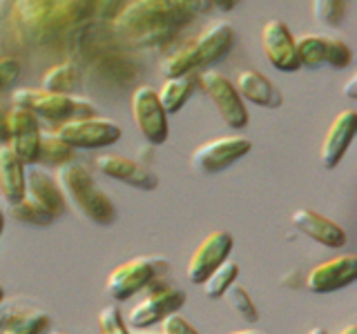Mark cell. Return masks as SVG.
Here are the masks:
<instances>
[{"label": "cell", "instance_id": "cell-37", "mask_svg": "<svg viewBox=\"0 0 357 334\" xmlns=\"http://www.w3.org/2000/svg\"><path fill=\"white\" fill-rule=\"evenodd\" d=\"M344 96H346V98H351V100L357 98V78H355V76L351 78L349 83L344 85Z\"/></svg>", "mask_w": 357, "mask_h": 334}, {"label": "cell", "instance_id": "cell-36", "mask_svg": "<svg viewBox=\"0 0 357 334\" xmlns=\"http://www.w3.org/2000/svg\"><path fill=\"white\" fill-rule=\"evenodd\" d=\"M239 3H241V0H210V5L221 9V11H230V9L237 7Z\"/></svg>", "mask_w": 357, "mask_h": 334}, {"label": "cell", "instance_id": "cell-4", "mask_svg": "<svg viewBox=\"0 0 357 334\" xmlns=\"http://www.w3.org/2000/svg\"><path fill=\"white\" fill-rule=\"evenodd\" d=\"M183 303H185L183 289L172 287L167 281H163V276H159L141 289V299L128 312L126 326L130 330H145L154 326V323H161L165 317L178 312L183 308Z\"/></svg>", "mask_w": 357, "mask_h": 334}, {"label": "cell", "instance_id": "cell-22", "mask_svg": "<svg viewBox=\"0 0 357 334\" xmlns=\"http://www.w3.org/2000/svg\"><path fill=\"white\" fill-rule=\"evenodd\" d=\"M70 161H74L72 145L65 143L56 132H40L36 165L40 163V165H47V167H61Z\"/></svg>", "mask_w": 357, "mask_h": 334}, {"label": "cell", "instance_id": "cell-6", "mask_svg": "<svg viewBox=\"0 0 357 334\" xmlns=\"http://www.w3.org/2000/svg\"><path fill=\"white\" fill-rule=\"evenodd\" d=\"M56 134L70 143L74 150H100L119 143L121 127L114 120L100 118V116H83V118H70L56 125Z\"/></svg>", "mask_w": 357, "mask_h": 334}, {"label": "cell", "instance_id": "cell-12", "mask_svg": "<svg viewBox=\"0 0 357 334\" xmlns=\"http://www.w3.org/2000/svg\"><path fill=\"white\" fill-rule=\"evenodd\" d=\"M261 49L268 63L279 72H297L301 67L297 58L295 36L284 20L273 18L266 22L261 29Z\"/></svg>", "mask_w": 357, "mask_h": 334}, {"label": "cell", "instance_id": "cell-38", "mask_svg": "<svg viewBox=\"0 0 357 334\" xmlns=\"http://www.w3.org/2000/svg\"><path fill=\"white\" fill-rule=\"evenodd\" d=\"M3 326H5V299L0 301V330H3Z\"/></svg>", "mask_w": 357, "mask_h": 334}, {"label": "cell", "instance_id": "cell-35", "mask_svg": "<svg viewBox=\"0 0 357 334\" xmlns=\"http://www.w3.org/2000/svg\"><path fill=\"white\" fill-rule=\"evenodd\" d=\"M9 141V125H7V111L0 109V145Z\"/></svg>", "mask_w": 357, "mask_h": 334}, {"label": "cell", "instance_id": "cell-29", "mask_svg": "<svg viewBox=\"0 0 357 334\" xmlns=\"http://www.w3.org/2000/svg\"><path fill=\"white\" fill-rule=\"evenodd\" d=\"M98 332L100 334H130L126 321H123V315L116 305H105L98 312Z\"/></svg>", "mask_w": 357, "mask_h": 334}, {"label": "cell", "instance_id": "cell-7", "mask_svg": "<svg viewBox=\"0 0 357 334\" xmlns=\"http://www.w3.org/2000/svg\"><path fill=\"white\" fill-rule=\"evenodd\" d=\"M199 85L206 92V96L212 100V105H215V109L219 111V116L223 118L226 125H230L232 129L248 127L250 114L230 78H226L219 72H204L199 76Z\"/></svg>", "mask_w": 357, "mask_h": 334}, {"label": "cell", "instance_id": "cell-44", "mask_svg": "<svg viewBox=\"0 0 357 334\" xmlns=\"http://www.w3.org/2000/svg\"><path fill=\"white\" fill-rule=\"evenodd\" d=\"M52 334H70V332H65V330H56V332H52Z\"/></svg>", "mask_w": 357, "mask_h": 334}, {"label": "cell", "instance_id": "cell-41", "mask_svg": "<svg viewBox=\"0 0 357 334\" xmlns=\"http://www.w3.org/2000/svg\"><path fill=\"white\" fill-rule=\"evenodd\" d=\"M230 334H264V332H257V330H237V332H230Z\"/></svg>", "mask_w": 357, "mask_h": 334}, {"label": "cell", "instance_id": "cell-23", "mask_svg": "<svg viewBox=\"0 0 357 334\" xmlns=\"http://www.w3.org/2000/svg\"><path fill=\"white\" fill-rule=\"evenodd\" d=\"M50 326V315L43 310H18L7 321L0 334H43Z\"/></svg>", "mask_w": 357, "mask_h": 334}, {"label": "cell", "instance_id": "cell-2", "mask_svg": "<svg viewBox=\"0 0 357 334\" xmlns=\"http://www.w3.org/2000/svg\"><path fill=\"white\" fill-rule=\"evenodd\" d=\"M234 45V29L228 22H212L195 40L181 45L161 61V74L165 78L192 74L195 70L210 63H217Z\"/></svg>", "mask_w": 357, "mask_h": 334}, {"label": "cell", "instance_id": "cell-28", "mask_svg": "<svg viewBox=\"0 0 357 334\" xmlns=\"http://www.w3.org/2000/svg\"><path fill=\"white\" fill-rule=\"evenodd\" d=\"M312 9H315V18L328 27H340L344 22V14H346L344 0H315Z\"/></svg>", "mask_w": 357, "mask_h": 334}, {"label": "cell", "instance_id": "cell-42", "mask_svg": "<svg viewBox=\"0 0 357 334\" xmlns=\"http://www.w3.org/2000/svg\"><path fill=\"white\" fill-rule=\"evenodd\" d=\"M308 334H328V332L324 330V328H310V330H308Z\"/></svg>", "mask_w": 357, "mask_h": 334}, {"label": "cell", "instance_id": "cell-21", "mask_svg": "<svg viewBox=\"0 0 357 334\" xmlns=\"http://www.w3.org/2000/svg\"><path fill=\"white\" fill-rule=\"evenodd\" d=\"M81 81H83V72H81V67H78V63L63 61L45 72L43 89H47V92H59V94H72L81 87Z\"/></svg>", "mask_w": 357, "mask_h": 334}, {"label": "cell", "instance_id": "cell-40", "mask_svg": "<svg viewBox=\"0 0 357 334\" xmlns=\"http://www.w3.org/2000/svg\"><path fill=\"white\" fill-rule=\"evenodd\" d=\"M3 230H5V212L0 209V237H3Z\"/></svg>", "mask_w": 357, "mask_h": 334}, {"label": "cell", "instance_id": "cell-9", "mask_svg": "<svg viewBox=\"0 0 357 334\" xmlns=\"http://www.w3.org/2000/svg\"><path fill=\"white\" fill-rule=\"evenodd\" d=\"M132 116L137 122L139 132L143 134V138L150 145H163L167 141V114L163 111L159 96H156V89L141 85L132 92Z\"/></svg>", "mask_w": 357, "mask_h": 334}, {"label": "cell", "instance_id": "cell-25", "mask_svg": "<svg viewBox=\"0 0 357 334\" xmlns=\"http://www.w3.org/2000/svg\"><path fill=\"white\" fill-rule=\"evenodd\" d=\"M237 276H239V265L230 259H226L219 267H215V270L208 274V278L201 285H204L206 294L210 299H221L223 289H226L230 283L237 281Z\"/></svg>", "mask_w": 357, "mask_h": 334}, {"label": "cell", "instance_id": "cell-39", "mask_svg": "<svg viewBox=\"0 0 357 334\" xmlns=\"http://www.w3.org/2000/svg\"><path fill=\"white\" fill-rule=\"evenodd\" d=\"M340 334H357V326L355 323H349V326H346Z\"/></svg>", "mask_w": 357, "mask_h": 334}, {"label": "cell", "instance_id": "cell-33", "mask_svg": "<svg viewBox=\"0 0 357 334\" xmlns=\"http://www.w3.org/2000/svg\"><path fill=\"white\" fill-rule=\"evenodd\" d=\"M126 5H128V0H96L94 16L98 20H114Z\"/></svg>", "mask_w": 357, "mask_h": 334}, {"label": "cell", "instance_id": "cell-24", "mask_svg": "<svg viewBox=\"0 0 357 334\" xmlns=\"http://www.w3.org/2000/svg\"><path fill=\"white\" fill-rule=\"evenodd\" d=\"M295 47H297V58L301 67L326 65V36L306 33V36L295 40Z\"/></svg>", "mask_w": 357, "mask_h": 334}, {"label": "cell", "instance_id": "cell-32", "mask_svg": "<svg viewBox=\"0 0 357 334\" xmlns=\"http://www.w3.org/2000/svg\"><path fill=\"white\" fill-rule=\"evenodd\" d=\"M161 334H199V332L178 312H174V315L161 321Z\"/></svg>", "mask_w": 357, "mask_h": 334}, {"label": "cell", "instance_id": "cell-45", "mask_svg": "<svg viewBox=\"0 0 357 334\" xmlns=\"http://www.w3.org/2000/svg\"><path fill=\"white\" fill-rule=\"evenodd\" d=\"M5 299V292H3V285H0V301H3Z\"/></svg>", "mask_w": 357, "mask_h": 334}, {"label": "cell", "instance_id": "cell-19", "mask_svg": "<svg viewBox=\"0 0 357 334\" xmlns=\"http://www.w3.org/2000/svg\"><path fill=\"white\" fill-rule=\"evenodd\" d=\"M0 194L9 205L25 196V165L7 143L0 145Z\"/></svg>", "mask_w": 357, "mask_h": 334}, {"label": "cell", "instance_id": "cell-31", "mask_svg": "<svg viewBox=\"0 0 357 334\" xmlns=\"http://www.w3.org/2000/svg\"><path fill=\"white\" fill-rule=\"evenodd\" d=\"M18 76H20V61L16 56H11V54L0 56V92L14 87Z\"/></svg>", "mask_w": 357, "mask_h": 334}, {"label": "cell", "instance_id": "cell-26", "mask_svg": "<svg viewBox=\"0 0 357 334\" xmlns=\"http://www.w3.org/2000/svg\"><path fill=\"white\" fill-rule=\"evenodd\" d=\"M221 299L226 301V303L237 312V315L245 321H250V323H257L259 321V310H257V305L252 303V299L250 294L245 292V289L237 283H230L226 289H223V294Z\"/></svg>", "mask_w": 357, "mask_h": 334}, {"label": "cell", "instance_id": "cell-10", "mask_svg": "<svg viewBox=\"0 0 357 334\" xmlns=\"http://www.w3.org/2000/svg\"><path fill=\"white\" fill-rule=\"evenodd\" d=\"M9 141L7 145L22 165H36L38 159V143H40V120L29 109L11 107L7 111Z\"/></svg>", "mask_w": 357, "mask_h": 334}, {"label": "cell", "instance_id": "cell-14", "mask_svg": "<svg viewBox=\"0 0 357 334\" xmlns=\"http://www.w3.org/2000/svg\"><path fill=\"white\" fill-rule=\"evenodd\" d=\"M355 278H357V256L342 254L312 267L306 274V287L310 292L326 294V292H335V289L351 285Z\"/></svg>", "mask_w": 357, "mask_h": 334}, {"label": "cell", "instance_id": "cell-18", "mask_svg": "<svg viewBox=\"0 0 357 334\" xmlns=\"http://www.w3.org/2000/svg\"><path fill=\"white\" fill-rule=\"evenodd\" d=\"M234 89H237L243 100H248V103L257 107L275 109L284 103V96L277 89V85L257 70L239 72L237 78H234Z\"/></svg>", "mask_w": 357, "mask_h": 334}, {"label": "cell", "instance_id": "cell-17", "mask_svg": "<svg viewBox=\"0 0 357 334\" xmlns=\"http://www.w3.org/2000/svg\"><path fill=\"white\" fill-rule=\"evenodd\" d=\"M293 225L304 232L308 239L317 241L326 248H344L346 245V232L335 221L317 214L315 209L299 207L293 212Z\"/></svg>", "mask_w": 357, "mask_h": 334}, {"label": "cell", "instance_id": "cell-27", "mask_svg": "<svg viewBox=\"0 0 357 334\" xmlns=\"http://www.w3.org/2000/svg\"><path fill=\"white\" fill-rule=\"evenodd\" d=\"M9 214L14 216L16 221H20V223H27V225H38V228L50 225V223L56 221L47 209H43L40 205H36L27 196H22L18 203H11L9 205Z\"/></svg>", "mask_w": 357, "mask_h": 334}, {"label": "cell", "instance_id": "cell-30", "mask_svg": "<svg viewBox=\"0 0 357 334\" xmlns=\"http://www.w3.org/2000/svg\"><path fill=\"white\" fill-rule=\"evenodd\" d=\"M353 63V49L340 38L326 36V65L335 70H346Z\"/></svg>", "mask_w": 357, "mask_h": 334}, {"label": "cell", "instance_id": "cell-43", "mask_svg": "<svg viewBox=\"0 0 357 334\" xmlns=\"http://www.w3.org/2000/svg\"><path fill=\"white\" fill-rule=\"evenodd\" d=\"M130 330V328H128ZM130 334H156V332H145V330H130ZM161 334V332H159Z\"/></svg>", "mask_w": 357, "mask_h": 334}, {"label": "cell", "instance_id": "cell-5", "mask_svg": "<svg viewBox=\"0 0 357 334\" xmlns=\"http://www.w3.org/2000/svg\"><path fill=\"white\" fill-rule=\"evenodd\" d=\"M170 270V261L161 259V256H137V259L126 261L116 265L109 272L105 289L114 301H128L154 278L163 276Z\"/></svg>", "mask_w": 357, "mask_h": 334}, {"label": "cell", "instance_id": "cell-8", "mask_svg": "<svg viewBox=\"0 0 357 334\" xmlns=\"http://www.w3.org/2000/svg\"><path fill=\"white\" fill-rule=\"evenodd\" d=\"M250 150L252 141L245 136H219L201 143L190 156V163L201 174H217L250 154Z\"/></svg>", "mask_w": 357, "mask_h": 334}, {"label": "cell", "instance_id": "cell-16", "mask_svg": "<svg viewBox=\"0 0 357 334\" xmlns=\"http://www.w3.org/2000/svg\"><path fill=\"white\" fill-rule=\"evenodd\" d=\"M25 196L43 209H47L54 218L63 216L67 209V200L56 178L43 167H29L25 172Z\"/></svg>", "mask_w": 357, "mask_h": 334}, {"label": "cell", "instance_id": "cell-15", "mask_svg": "<svg viewBox=\"0 0 357 334\" xmlns=\"http://www.w3.org/2000/svg\"><path fill=\"white\" fill-rule=\"evenodd\" d=\"M355 132H357V111L355 109L340 111V114L335 116V120L331 122V127L326 129V136L321 141V148H319L321 167L333 170V167L340 165V161L344 159V154L349 152L351 143L355 138Z\"/></svg>", "mask_w": 357, "mask_h": 334}, {"label": "cell", "instance_id": "cell-13", "mask_svg": "<svg viewBox=\"0 0 357 334\" xmlns=\"http://www.w3.org/2000/svg\"><path fill=\"white\" fill-rule=\"evenodd\" d=\"M98 172H103L105 176L114 178L119 183H126L130 187L143 189V192H152L159 187V174L145 163H139L134 159L121 154H100L96 159Z\"/></svg>", "mask_w": 357, "mask_h": 334}, {"label": "cell", "instance_id": "cell-34", "mask_svg": "<svg viewBox=\"0 0 357 334\" xmlns=\"http://www.w3.org/2000/svg\"><path fill=\"white\" fill-rule=\"evenodd\" d=\"M18 0H0V25H5L7 18L16 11Z\"/></svg>", "mask_w": 357, "mask_h": 334}, {"label": "cell", "instance_id": "cell-3", "mask_svg": "<svg viewBox=\"0 0 357 334\" xmlns=\"http://www.w3.org/2000/svg\"><path fill=\"white\" fill-rule=\"evenodd\" d=\"M14 107L29 109L31 114L38 118H47L56 125L70 120V118H83V116H94V105L85 98H78L72 94H59V92H47V89H16L14 96Z\"/></svg>", "mask_w": 357, "mask_h": 334}, {"label": "cell", "instance_id": "cell-20", "mask_svg": "<svg viewBox=\"0 0 357 334\" xmlns=\"http://www.w3.org/2000/svg\"><path fill=\"white\" fill-rule=\"evenodd\" d=\"M195 85H197L195 72L192 74H183V76L165 78V83L161 85L159 92H156L165 114H176V111H181L183 105L188 103V98L192 96Z\"/></svg>", "mask_w": 357, "mask_h": 334}, {"label": "cell", "instance_id": "cell-11", "mask_svg": "<svg viewBox=\"0 0 357 334\" xmlns=\"http://www.w3.org/2000/svg\"><path fill=\"white\" fill-rule=\"evenodd\" d=\"M232 245H234V239L230 232L226 230L210 232L208 237L197 245L192 256H190V263L185 270L190 283H197V285L204 283L215 267H219L223 261L230 259Z\"/></svg>", "mask_w": 357, "mask_h": 334}, {"label": "cell", "instance_id": "cell-1", "mask_svg": "<svg viewBox=\"0 0 357 334\" xmlns=\"http://www.w3.org/2000/svg\"><path fill=\"white\" fill-rule=\"evenodd\" d=\"M56 183H59L65 200L81 212L85 218H89L96 225H109L116 218V205L107 196L105 189H100L98 183L92 178L89 170L78 163L76 159L56 167Z\"/></svg>", "mask_w": 357, "mask_h": 334}]
</instances>
